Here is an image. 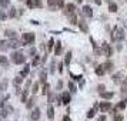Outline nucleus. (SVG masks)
Wrapping results in <instances>:
<instances>
[{
    "label": "nucleus",
    "mask_w": 127,
    "mask_h": 121,
    "mask_svg": "<svg viewBox=\"0 0 127 121\" xmlns=\"http://www.w3.org/2000/svg\"><path fill=\"white\" fill-rule=\"evenodd\" d=\"M12 60L16 64H23L24 61H26V57H24V54L22 51H16V53L12 54Z\"/></svg>",
    "instance_id": "nucleus-1"
},
{
    "label": "nucleus",
    "mask_w": 127,
    "mask_h": 121,
    "mask_svg": "<svg viewBox=\"0 0 127 121\" xmlns=\"http://www.w3.org/2000/svg\"><path fill=\"white\" fill-rule=\"evenodd\" d=\"M22 41H23L24 44L33 43V41H34V34H33V33H24V34L22 36Z\"/></svg>",
    "instance_id": "nucleus-2"
},
{
    "label": "nucleus",
    "mask_w": 127,
    "mask_h": 121,
    "mask_svg": "<svg viewBox=\"0 0 127 121\" xmlns=\"http://www.w3.org/2000/svg\"><path fill=\"white\" fill-rule=\"evenodd\" d=\"M101 48H103V54L106 57H110V56L113 54V50H111V47H110L107 43H103V44H101Z\"/></svg>",
    "instance_id": "nucleus-3"
},
{
    "label": "nucleus",
    "mask_w": 127,
    "mask_h": 121,
    "mask_svg": "<svg viewBox=\"0 0 127 121\" xmlns=\"http://www.w3.org/2000/svg\"><path fill=\"white\" fill-rule=\"evenodd\" d=\"M110 108H111V103H109V101H104V103L100 104V111H101V113H106V111H109Z\"/></svg>",
    "instance_id": "nucleus-4"
},
{
    "label": "nucleus",
    "mask_w": 127,
    "mask_h": 121,
    "mask_svg": "<svg viewBox=\"0 0 127 121\" xmlns=\"http://www.w3.org/2000/svg\"><path fill=\"white\" fill-rule=\"evenodd\" d=\"M123 75H124V74H123L121 71H120V73H116V74L113 75V81H114L116 84H121V80H123Z\"/></svg>",
    "instance_id": "nucleus-5"
},
{
    "label": "nucleus",
    "mask_w": 127,
    "mask_h": 121,
    "mask_svg": "<svg viewBox=\"0 0 127 121\" xmlns=\"http://www.w3.org/2000/svg\"><path fill=\"white\" fill-rule=\"evenodd\" d=\"M74 10H76V6L74 4H73V3H69V4H67V7H66V14H74Z\"/></svg>",
    "instance_id": "nucleus-6"
},
{
    "label": "nucleus",
    "mask_w": 127,
    "mask_h": 121,
    "mask_svg": "<svg viewBox=\"0 0 127 121\" xmlns=\"http://www.w3.org/2000/svg\"><path fill=\"white\" fill-rule=\"evenodd\" d=\"M83 14L86 16V17H92L93 16V10L90 6H84L83 7Z\"/></svg>",
    "instance_id": "nucleus-7"
},
{
    "label": "nucleus",
    "mask_w": 127,
    "mask_h": 121,
    "mask_svg": "<svg viewBox=\"0 0 127 121\" xmlns=\"http://www.w3.org/2000/svg\"><path fill=\"white\" fill-rule=\"evenodd\" d=\"M20 46H22V43L17 41L16 39H12V40L9 41V47H12V48H19Z\"/></svg>",
    "instance_id": "nucleus-8"
},
{
    "label": "nucleus",
    "mask_w": 127,
    "mask_h": 121,
    "mask_svg": "<svg viewBox=\"0 0 127 121\" xmlns=\"http://www.w3.org/2000/svg\"><path fill=\"white\" fill-rule=\"evenodd\" d=\"M40 118V110L39 108H34L33 110V113H32V120H39Z\"/></svg>",
    "instance_id": "nucleus-9"
},
{
    "label": "nucleus",
    "mask_w": 127,
    "mask_h": 121,
    "mask_svg": "<svg viewBox=\"0 0 127 121\" xmlns=\"http://www.w3.org/2000/svg\"><path fill=\"white\" fill-rule=\"evenodd\" d=\"M124 39V30L117 29V33H116V40H123Z\"/></svg>",
    "instance_id": "nucleus-10"
},
{
    "label": "nucleus",
    "mask_w": 127,
    "mask_h": 121,
    "mask_svg": "<svg viewBox=\"0 0 127 121\" xmlns=\"http://www.w3.org/2000/svg\"><path fill=\"white\" fill-rule=\"evenodd\" d=\"M79 26H80V29L83 30V31H84V33H87V31H89V29H87V23L86 22H84V20H79Z\"/></svg>",
    "instance_id": "nucleus-11"
},
{
    "label": "nucleus",
    "mask_w": 127,
    "mask_h": 121,
    "mask_svg": "<svg viewBox=\"0 0 127 121\" xmlns=\"http://www.w3.org/2000/svg\"><path fill=\"white\" fill-rule=\"evenodd\" d=\"M104 71H106V69H104V66H97L96 67V74L100 77V75H103L104 74Z\"/></svg>",
    "instance_id": "nucleus-12"
},
{
    "label": "nucleus",
    "mask_w": 127,
    "mask_h": 121,
    "mask_svg": "<svg viewBox=\"0 0 127 121\" xmlns=\"http://www.w3.org/2000/svg\"><path fill=\"white\" fill-rule=\"evenodd\" d=\"M62 98H63V104H66V105L70 103V94L69 93H63V94H62Z\"/></svg>",
    "instance_id": "nucleus-13"
},
{
    "label": "nucleus",
    "mask_w": 127,
    "mask_h": 121,
    "mask_svg": "<svg viewBox=\"0 0 127 121\" xmlns=\"http://www.w3.org/2000/svg\"><path fill=\"white\" fill-rule=\"evenodd\" d=\"M47 117H49L50 120L54 118V108H53L52 105H49V108H47Z\"/></svg>",
    "instance_id": "nucleus-14"
},
{
    "label": "nucleus",
    "mask_w": 127,
    "mask_h": 121,
    "mask_svg": "<svg viewBox=\"0 0 127 121\" xmlns=\"http://www.w3.org/2000/svg\"><path fill=\"white\" fill-rule=\"evenodd\" d=\"M100 96H101V98H106V100H110V98H113V93H106V91H103V93H100Z\"/></svg>",
    "instance_id": "nucleus-15"
},
{
    "label": "nucleus",
    "mask_w": 127,
    "mask_h": 121,
    "mask_svg": "<svg viewBox=\"0 0 127 121\" xmlns=\"http://www.w3.org/2000/svg\"><path fill=\"white\" fill-rule=\"evenodd\" d=\"M126 104H127V101L126 100H123V101H120V103L116 105V108H114V111H117V110H123L124 107H126Z\"/></svg>",
    "instance_id": "nucleus-16"
},
{
    "label": "nucleus",
    "mask_w": 127,
    "mask_h": 121,
    "mask_svg": "<svg viewBox=\"0 0 127 121\" xmlns=\"http://www.w3.org/2000/svg\"><path fill=\"white\" fill-rule=\"evenodd\" d=\"M29 71H30V66H29V64H26V66H24V69H23V71H22V74H20V75H22V77L24 78L26 75L29 74Z\"/></svg>",
    "instance_id": "nucleus-17"
},
{
    "label": "nucleus",
    "mask_w": 127,
    "mask_h": 121,
    "mask_svg": "<svg viewBox=\"0 0 127 121\" xmlns=\"http://www.w3.org/2000/svg\"><path fill=\"white\" fill-rule=\"evenodd\" d=\"M60 53H62V43L59 41V43H56V50H54V54H56V56H60Z\"/></svg>",
    "instance_id": "nucleus-18"
},
{
    "label": "nucleus",
    "mask_w": 127,
    "mask_h": 121,
    "mask_svg": "<svg viewBox=\"0 0 127 121\" xmlns=\"http://www.w3.org/2000/svg\"><path fill=\"white\" fill-rule=\"evenodd\" d=\"M47 3H49L50 10H56V4H57V1H56V0H47Z\"/></svg>",
    "instance_id": "nucleus-19"
},
{
    "label": "nucleus",
    "mask_w": 127,
    "mask_h": 121,
    "mask_svg": "<svg viewBox=\"0 0 127 121\" xmlns=\"http://www.w3.org/2000/svg\"><path fill=\"white\" fill-rule=\"evenodd\" d=\"M104 69H106V71H113V63L111 61H107V63H104Z\"/></svg>",
    "instance_id": "nucleus-20"
},
{
    "label": "nucleus",
    "mask_w": 127,
    "mask_h": 121,
    "mask_svg": "<svg viewBox=\"0 0 127 121\" xmlns=\"http://www.w3.org/2000/svg\"><path fill=\"white\" fill-rule=\"evenodd\" d=\"M7 44H9V43H6L4 40H1V41H0V50H1V51H6L7 48H9Z\"/></svg>",
    "instance_id": "nucleus-21"
},
{
    "label": "nucleus",
    "mask_w": 127,
    "mask_h": 121,
    "mask_svg": "<svg viewBox=\"0 0 127 121\" xmlns=\"http://www.w3.org/2000/svg\"><path fill=\"white\" fill-rule=\"evenodd\" d=\"M0 64H3L4 67H7V64H9V60H7L6 56H0Z\"/></svg>",
    "instance_id": "nucleus-22"
},
{
    "label": "nucleus",
    "mask_w": 127,
    "mask_h": 121,
    "mask_svg": "<svg viewBox=\"0 0 127 121\" xmlns=\"http://www.w3.org/2000/svg\"><path fill=\"white\" fill-rule=\"evenodd\" d=\"M109 10H110L111 13H116V12H117V4L110 1V4H109Z\"/></svg>",
    "instance_id": "nucleus-23"
},
{
    "label": "nucleus",
    "mask_w": 127,
    "mask_h": 121,
    "mask_svg": "<svg viewBox=\"0 0 127 121\" xmlns=\"http://www.w3.org/2000/svg\"><path fill=\"white\" fill-rule=\"evenodd\" d=\"M9 4H10V0H0V7L1 9H6Z\"/></svg>",
    "instance_id": "nucleus-24"
},
{
    "label": "nucleus",
    "mask_w": 127,
    "mask_h": 121,
    "mask_svg": "<svg viewBox=\"0 0 127 121\" xmlns=\"http://www.w3.org/2000/svg\"><path fill=\"white\" fill-rule=\"evenodd\" d=\"M6 36L9 39H16V33L13 30H6Z\"/></svg>",
    "instance_id": "nucleus-25"
},
{
    "label": "nucleus",
    "mask_w": 127,
    "mask_h": 121,
    "mask_svg": "<svg viewBox=\"0 0 127 121\" xmlns=\"http://www.w3.org/2000/svg\"><path fill=\"white\" fill-rule=\"evenodd\" d=\"M70 60H71V51H69L67 54H66V57H64V64H67V66H69Z\"/></svg>",
    "instance_id": "nucleus-26"
},
{
    "label": "nucleus",
    "mask_w": 127,
    "mask_h": 121,
    "mask_svg": "<svg viewBox=\"0 0 127 121\" xmlns=\"http://www.w3.org/2000/svg\"><path fill=\"white\" fill-rule=\"evenodd\" d=\"M33 7H39V9H41V7H43V3H41L40 0H33Z\"/></svg>",
    "instance_id": "nucleus-27"
},
{
    "label": "nucleus",
    "mask_w": 127,
    "mask_h": 121,
    "mask_svg": "<svg viewBox=\"0 0 127 121\" xmlns=\"http://www.w3.org/2000/svg\"><path fill=\"white\" fill-rule=\"evenodd\" d=\"M70 23L71 24H77L79 23V20H77V17H76L74 14H70Z\"/></svg>",
    "instance_id": "nucleus-28"
},
{
    "label": "nucleus",
    "mask_w": 127,
    "mask_h": 121,
    "mask_svg": "<svg viewBox=\"0 0 127 121\" xmlns=\"http://www.w3.org/2000/svg\"><path fill=\"white\" fill-rule=\"evenodd\" d=\"M40 81L43 84H46V73H43V71L40 73Z\"/></svg>",
    "instance_id": "nucleus-29"
},
{
    "label": "nucleus",
    "mask_w": 127,
    "mask_h": 121,
    "mask_svg": "<svg viewBox=\"0 0 127 121\" xmlns=\"http://www.w3.org/2000/svg\"><path fill=\"white\" fill-rule=\"evenodd\" d=\"M69 87H70V91H71V93H76V91H77V88H76L74 83H69Z\"/></svg>",
    "instance_id": "nucleus-30"
},
{
    "label": "nucleus",
    "mask_w": 127,
    "mask_h": 121,
    "mask_svg": "<svg viewBox=\"0 0 127 121\" xmlns=\"http://www.w3.org/2000/svg\"><path fill=\"white\" fill-rule=\"evenodd\" d=\"M49 88H50V87H49V84H44V86H43V94H49V91H50V90H49Z\"/></svg>",
    "instance_id": "nucleus-31"
},
{
    "label": "nucleus",
    "mask_w": 127,
    "mask_h": 121,
    "mask_svg": "<svg viewBox=\"0 0 127 121\" xmlns=\"http://www.w3.org/2000/svg\"><path fill=\"white\" fill-rule=\"evenodd\" d=\"M32 105H33V98H30V100H27V103H26V107L27 108H32Z\"/></svg>",
    "instance_id": "nucleus-32"
},
{
    "label": "nucleus",
    "mask_w": 127,
    "mask_h": 121,
    "mask_svg": "<svg viewBox=\"0 0 127 121\" xmlns=\"http://www.w3.org/2000/svg\"><path fill=\"white\" fill-rule=\"evenodd\" d=\"M32 91H33V94L39 91V84H37V83H34V84H33V88H32Z\"/></svg>",
    "instance_id": "nucleus-33"
},
{
    "label": "nucleus",
    "mask_w": 127,
    "mask_h": 121,
    "mask_svg": "<svg viewBox=\"0 0 127 121\" xmlns=\"http://www.w3.org/2000/svg\"><path fill=\"white\" fill-rule=\"evenodd\" d=\"M9 16H10V17H14V16H16V9H10V12H9Z\"/></svg>",
    "instance_id": "nucleus-34"
},
{
    "label": "nucleus",
    "mask_w": 127,
    "mask_h": 121,
    "mask_svg": "<svg viewBox=\"0 0 127 121\" xmlns=\"http://www.w3.org/2000/svg\"><path fill=\"white\" fill-rule=\"evenodd\" d=\"M57 7L59 9H63L64 7V1L63 0H57Z\"/></svg>",
    "instance_id": "nucleus-35"
},
{
    "label": "nucleus",
    "mask_w": 127,
    "mask_h": 121,
    "mask_svg": "<svg viewBox=\"0 0 127 121\" xmlns=\"http://www.w3.org/2000/svg\"><path fill=\"white\" fill-rule=\"evenodd\" d=\"M116 33H117V27H114L111 31V40H116Z\"/></svg>",
    "instance_id": "nucleus-36"
},
{
    "label": "nucleus",
    "mask_w": 127,
    "mask_h": 121,
    "mask_svg": "<svg viewBox=\"0 0 127 121\" xmlns=\"http://www.w3.org/2000/svg\"><path fill=\"white\" fill-rule=\"evenodd\" d=\"M93 117H94V110H90L87 113V118H93Z\"/></svg>",
    "instance_id": "nucleus-37"
},
{
    "label": "nucleus",
    "mask_w": 127,
    "mask_h": 121,
    "mask_svg": "<svg viewBox=\"0 0 127 121\" xmlns=\"http://www.w3.org/2000/svg\"><path fill=\"white\" fill-rule=\"evenodd\" d=\"M22 80H23V77H22V75H20V77H16V78H14V83H16V84H20Z\"/></svg>",
    "instance_id": "nucleus-38"
},
{
    "label": "nucleus",
    "mask_w": 127,
    "mask_h": 121,
    "mask_svg": "<svg viewBox=\"0 0 127 121\" xmlns=\"http://www.w3.org/2000/svg\"><path fill=\"white\" fill-rule=\"evenodd\" d=\"M53 44H54V40L52 39V40L49 41V46H47V48H49V50H52V48H53Z\"/></svg>",
    "instance_id": "nucleus-39"
},
{
    "label": "nucleus",
    "mask_w": 127,
    "mask_h": 121,
    "mask_svg": "<svg viewBox=\"0 0 127 121\" xmlns=\"http://www.w3.org/2000/svg\"><path fill=\"white\" fill-rule=\"evenodd\" d=\"M114 121H123V115H114Z\"/></svg>",
    "instance_id": "nucleus-40"
},
{
    "label": "nucleus",
    "mask_w": 127,
    "mask_h": 121,
    "mask_svg": "<svg viewBox=\"0 0 127 121\" xmlns=\"http://www.w3.org/2000/svg\"><path fill=\"white\" fill-rule=\"evenodd\" d=\"M71 77H73V78H74L76 81H80L81 78H83V77H81V75H74V74H71Z\"/></svg>",
    "instance_id": "nucleus-41"
},
{
    "label": "nucleus",
    "mask_w": 127,
    "mask_h": 121,
    "mask_svg": "<svg viewBox=\"0 0 127 121\" xmlns=\"http://www.w3.org/2000/svg\"><path fill=\"white\" fill-rule=\"evenodd\" d=\"M39 64V56H34V60H33V66H37Z\"/></svg>",
    "instance_id": "nucleus-42"
},
{
    "label": "nucleus",
    "mask_w": 127,
    "mask_h": 121,
    "mask_svg": "<svg viewBox=\"0 0 127 121\" xmlns=\"http://www.w3.org/2000/svg\"><path fill=\"white\" fill-rule=\"evenodd\" d=\"M53 98H54V94H53V93L50 91V93H49V101H50V103L53 101Z\"/></svg>",
    "instance_id": "nucleus-43"
},
{
    "label": "nucleus",
    "mask_w": 127,
    "mask_h": 121,
    "mask_svg": "<svg viewBox=\"0 0 127 121\" xmlns=\"http://www.w3.org/2000/svg\"><path fill=\"white\" fill-rule=\"evenodd\" d=\"M62 87H63V81H59L57 83V90H62Z\"/></svg>",
    "instance_id": "nucleus-44"
},
{
    "label": "nucleus",
    "mask_w": 127,
    "mask_h": 121,
    "mask_svg": "<svg viewBox=\"0 0 127 121\" xmlns=\"http://www.w3.org/2000/svg\"><path fill=\"white\" fill-rule=\"evenodd\" d=\"M59 71L63 73V63H59Z\"/></svg>",
    "instance_id": "nucleus-45"
},
{
    "label": "nucleus",
    "mask_w": 127,
    "mask_h": 121,
    "mask_svg": "<svg viewBox=\"0 0 127 121\" xmlns=\"http://www.w3.org/2000/svg\"><path fill=\"white\" fill-rule=\"evenodd\" d=\"M97 121H106V117H104V115H100L97 118Z\"/></svg>",
    "instance_id": "nucleus-46"
},
{
    "label": "nucleus",
    "mask_w": 127,
    "mask_h": 121,
    "mask_svg": "<svg viewBox=\"0 0 127 121\" xmlns=\"http://www.w3.org/2000/svg\"><path fill=\"white\" fill-rule=\"evenodd\" d=\"M98 90H100V93L104 91V86H103V84H101V86H98Z\"/></svg>",
    "instance_id": "nucleus-47"
},
{
    "label": "nucleus",
    "mask_w": 127,
    "mask_h": 121,
    "mask_svg": "<svg viewBox=\"0 0 127 121\" xmlns=\"http://www.w3.org/2000/svg\"><path fill=\"white\" fill-rule=\"evenodd\" d=\"M94 3H96L97 6H100V4H101V0H94Z\"/></svg>",
    "instance_id": "nucleus-48"
},
{
    "label": "nucleus",
    "mask_w": 127,
    "mask_h": 121,
    "mask_svg": "<svg viewBox=\"0 0 127 121\" xmlns=\"http://www.w3.org/2000/svg\"><path fill=\"white\" fill-rule=\"evenodd\" d=\"M3 105H4V100H1V98H0V107H3Z\"/></svg>",
    "instance_id": "nucleus-49"
},
{
    "label": "nucleus",
    "mask_w": 127,
    "mask_h": 121,
    "mask_svg": "<svg viewBox=\"0 0 127 121\" xmlns=\"http://www.w3.org/2000/svg\"><path fill=\"white\" fill-rule=\"evenodd\" d=\"M63 121H71V120H70V117H67V115H66V117L63 118Z\"/></svg>",
    "instance_id": "nucleus-50"
},
{
    "label": "nucleus",
    "mask_w": 127,
    "mask_h": 121,
    "mask_svg": "<svg viewBox=\"0 0 127 121\" xmlns=\"http://www.w3.org/2000/svg\"><path fill=\"white\" fill-rule=\"evenodd\" d=\"M52 73H54V61L52 63Z\"/></svg>",
    "instance_id": "nucleus-51"
},
{
    "label": "nucleus",
    "mask_w": 127,
    "mask_h": 121,
    "mask_svg": "<svg viewBox=\"0 0 127 121\" xmlns=\"http://www.w3.org/2000/svg\"><path fill=\"white\" fill-rule=\"evenodd\" d=\"M77 1H79V3H81V0H77Z\"/></svg>",
    "instance_id": "nucleus-52"
},
{
    "label": "nucleus",
    "mask_w": 127,
    "mask_h": 121,
    "mask_svg": "<svg viewBox=\"0 0 127 121\" xmlns=\"http://www.w3.org/2000/svg\"><path fill=\"white\" fill-rule=\"evenodd\" d=\"M107 1H110V0H107Z\"/></svg>",
    "instance_id": "nucleus-53"
}]
</instances>
